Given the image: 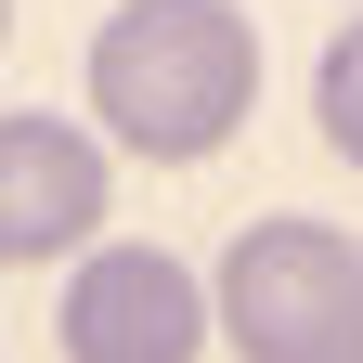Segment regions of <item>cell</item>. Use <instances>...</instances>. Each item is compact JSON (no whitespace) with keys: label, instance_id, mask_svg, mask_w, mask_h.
Segmentation results:
<instances>
[{"label":"cell","instance_id":"obj_1","mask_svg":"<svg viewBox=\"0 0 363 363\" xmlns=\"http://www.w3.org/2000/svg\"><path fill=\"white\" fill-rule=\"evenodd\" d=\"M91 117L156 169L220 156L259 117V13L247 0H117L91 26Z\"/></svg>","mask_w":363,"mask_h":363},{"label":"cell","instance_id":"obj_2","mask_svg":"<svg viewBox=\"0 0 363 363\" xmlns=\"http://www.w3.org/2000/svg\"><path fill=\"white\" fill-rule=\"evenodd\" d=\"M208 325L247 363H363V247L298 208L247 220L208 272Z\"/></svg>","mask_w":363,"mask_h":363},{"label":"cell","instance_id":"obj_5","mask_svg":"<svg viewBox=\"0 0 363 363\" xmlns=\"http://www.w3.org/2000/svg\"><path fill=\"white\" fill-rule=\"evenodd\" d=\"M311 117H325V143L363 169V13L325 39V65H311Z\"/></svg>","mask_w":363,"mask_h":363},{"label":"cell","instance_id":"obj_3","mask_svg":"<svg viewBox=\"0 0 363 363\" xmlns=\"http://www.w3.org/2000/svg\"><path fill=\"white\" fill-rule=\"evenodd\" d=\"M65 363H195L220 325H208V286H195V259H169L143 234H117V247H91L65 272Z\"/></svg>","mask_w":363,"mask_h":363},{"label":"cell","instance_id":"obj_4","mask_svg":"<svg viewBox=\"0 0 363 363\" xmlns=\"http://www.w3.org/2000/svg\"><path fill=\"white\" fill-rule=\"evenodd\" d=\"M104 143L52 104L0 117V259H91L104 247Z\"/></svg>","mask_w":363,"mask_h":363},{"label":"cell","instance_id":"obj_6","mask_svg":"<svg viewBox=\"0 0 363 363\" xmlns=\"http://www.w3.org/2000/svg\"><path fill=\"white\" fill-rule=\"evenodd\" d=\"M0 39H13V0H0Z\"/></svg>","mask_w":363,"mask_h":363}]
</instances>
